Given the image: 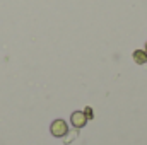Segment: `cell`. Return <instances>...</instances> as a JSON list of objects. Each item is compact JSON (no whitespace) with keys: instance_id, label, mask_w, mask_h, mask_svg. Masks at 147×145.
<instances>
[{"instance_id":"1","label":"cell","mask_w":147,"mask_h":145,"mask_svg":"<svg viewBox=\"0 0 147 145\" xmlns=\"http://www.w3.org/2000/svg\"><path fill=\"white\" fill-rule=\"evenodd\" d=\"M50 132H51L53 137L60 138V137H65L69 133V126H67V123L63 119H55L51 123V126H50Z\"/></svg>"},{"instance_id":"2","label":"cell","mask_w":147,"mask_h":145,"mask_svg":"<svg viewBox=\"0 0 147 145\" xmlns=\"http://www.w3.org/2000/svg\"><path fill=\"white\" fill-rule=\"evenodd\" d=\"M70 121H72V125L75 128H82V126H86V123H87V116H86L82 111H74L72 116H70Z\"/></svg>"},{"instance_id":"3","label":"cell","mask_w":147,"mask_h":145,"mask_svg":"<svg viewBox=\"0 0 147 145\" xmlns=\"http://www.w3.org/2000/svg\"><path fill=\"white\" fill-rule=\"evenodd\" d=\"M134 60H135V63H139V65L146 63L147 62V53L142 51V50H135V51H134Z\"/></svg>"},{"instance_id":"4","label":"cell","mask_w":147,"mask_h":145,"mask_svg":"<svg viewBox=\"0 0 147 145\" xmlns=\"http://www.w3.org/2000/svg\"><path fill=\"white\" fill-rule=\"evenodd\" d=\"M84 114L87 116V119H89V118H92V111H91V108H86V111H84Z\"/></svg>"},{"instance_id":"5","label":"cell","mask_w":147,"mask_h":145,"mask_svg":"<svg viewBox=\"0 0 147 145\" xmlns=\"http://www.w3.org/2000/svg\"><path fill=\"white\" fill-rule=\"evenodd\" d=\"M146 53H147V43H146Z\"/></svg>"}]
</instances>
